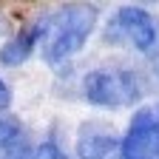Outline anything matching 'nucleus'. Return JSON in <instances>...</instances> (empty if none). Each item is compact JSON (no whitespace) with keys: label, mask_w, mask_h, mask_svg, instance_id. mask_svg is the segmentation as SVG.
Returning a JSON list of instances; mask_svg holds the SVG:
<instances>
[{"label":"nucleus","mask_w":159,"mask_h":159,"mask_svg":"<svg viewBox=\"0 0 159 159\" xmlns=\"http://www.w3.org/2000/svg\"><path fill=\"white\" fill-rule=\"evenodd\" d=\"M97 26V6L91 3H66L46 17V48L43 57L48 66H63L68 57H74L85 46Z\"/></svg>","instance_id":"1"},{"label":"nucleus","mask_w":159,"mask_h":159,"mask_svg":"<svg viewBox=\"0 0 159 159\" xmlns=\"http://www.w3.org/2000/svg\"><path fill=\"white\" fill-rule=\"evenodd\" d=\"M83 97L97 108H128L145 97V80L134 68H94L83 77Z\"/></svg>","instance_id":"2"},{"label":"nucleus","mask_w":159,"mask_h":159,"mask_svg":"<svg viewBox=\"0 0 159 159\" xmlns=\"http://www.w3.org/2000/svg\"><path fill=\"white\" fill-rule=\"evenodd\" d=\"M105 40L114 46H131L153 60L159 54V17L142 6H122L108 20Z\"/></svg>","instance_id":"3"},{"label":"nucleus","mask_w":159,"mask_h":159,"mask_svg":"<svg viewBox=\"0 0 159 159\" xmlns=\"http://www.w3.org/2000/svg\"><path fill=\"white\" fill-rule=\"evenodd\" d=\"M122 159H159V102L142 105L128 122L125 136H119Z\"/></svg>","instance_id":"4"},{"label":"nucleus","mask_w":159,"mask_h":159,"mask_svg":"<svg viewBox=\"0 0 159 159\" xmlns=\"http://www.w3.org/2000/svg\"><path fill=\"white\" fill-rule=\"evenodd\" d=\"M77 159H122L119 156V136L108 125L85 122L77 136Z\"/></svg>","instance_id":"5"},{"label":"nucleus","mask_w":159,"mask_h":159,"mask_svg":"<svg viewBox=\"0 0 159 159\" xmlns=\"http://www.w3.org/2000/svg\"><path fill=\"white\" fill-rule=\"evenodd\" d=\"M46 37V17L26 23L23 29H17L14 37H9L3 46H0V66H23L26 60H31L37 43Z\"/></svg>","instance_id":"6"},{"label":"nucleus","mask_w":159,"mask_h":159,"mask_svg":"<svg viewBox=\"0 0 159 159\" xmlns=\"http://www.w3.org/2000/svg\"><path fill=\"white\" fill-rule=\"evenodd\" d=\"M0 159H34V148L20 136V139H14V142L0 148Z\"/></svg>","instance_id":"7"},{"label":"nucleus","mask_w":159,"mask_h":159,"mask_svg":"<svg viewBox=\"0 0 159 159\" xmlns=\"http://www.w3.org/2000/svg\"><path fill=\"white\" fill-rule=\"evenodd\" d=\"M34 159H68V156H66L63 145L57 142V136L51 134L48 139H43V142L34 148Z\"/></svg>","instance_id":"8"},{"label":"nucleus","mask_w":159,"mask_h":159,"mask_svg":"<svg viewBox=\"0 0 159 159\" xmlns=\"http://www.w3.org/2000/svg\"><path fill=\"white\" fill-rule=\"evenodd\" d=\"M23 136V131H20V122L14 116H0V148L14 142V139Z\"/></svg>","instance_id":"9"},{"label":"nucleus","mask_w":159,"mask_h":159,"mask_svg":"<svg viewBox=\"0 0 159 159\" xmlns=\"http://www.w3.org/2000/svg\"><path fill=\"white\" fill-rule=\"evenodd\" d=\"M9 105H11V88L6 85V80L0 77V114H3Z\"/></svg>","instance_id":"10"}]
</instances>
